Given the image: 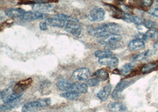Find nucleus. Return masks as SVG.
I'll use <instances>...</instances> for the list:
<instances>
[{
  "instance_id": "nucleus-17",
  "label": "nucleus",
  "mask_w": 158,
  "mask_h": 112,
  "mask_svg": "<svg viewBox=\"0 0 158 112\" xmlns=\"http://www.w3.org/2000/svg\"><path fill=\"white\" fill-rule=\"evenodd\" d=\"M73 84V83L64 78L59 79L57 82L58 89L61 91H71L72 89Z\"/></svg>"
},
{
  "instance_id": "nucleus-20",
  "label": "nucleus",
  "mask_w": 158,
  "mask_h": 112,
  "mask_svg": "<svg viewBox=\"0 0 158 112\" xmlns=\"http://www.w3.org/2000/svg\"><path fill=\"white\" fill-rule=\"evenodd\" d=\"M93 77L98 80L100 82L107 80L109 77L108 72L104 69H100L96 71L93 74Z\"/></svg>"
},
{
  "instance_id": "nucleus-11",
  "label": "nucleus",
  "mask_w": 158,
  "mask_h": 112,
  "mask_svg": "<svg viewBox=\"0 0 158 112\" xmlns=\"http://www.w3.org/2000/svg\"><path fill=\"white\" fill-rule=\"evenodd\" d=\"M98 63L101 65L107 66L110 69H114L118 65L119 60L117 57L111 56L107 58H100L98 60Z\"/></svg>"
},
{
  "instance_id": "nucleus-14",
  "label": "nucleus",
  "mask_w": 158,
  "mask_h": 112,
  "mask_svg": "<svg viewBox=\"0 0 158 112\" xmlns=\"http://www.w3.org/2000/svg\"><path fill=\"white\" fill-rule=\"evenodd\" d=\"M108 110L110 112H129L128 109L122 103L114 102L108 105Z\"/></svg>"
},
{
  "instance_id": "nucleus-2",
  "label": "nucleus",
  "mask_w": 158,
  "mask_h": 112,
  "mask_svg": "<svg viewBox=\"0 0 158 112\" xmlns=\"http://www.w3.org/2000/svg\"><path fill=\"white\" fill-rule=\"evenodd\" d=\"M77 18L64 14H55L53 17L48 18L46 22L49 26L57 28H65L69 22H78Z\"/></svg>"
},
{
  "instance_id": "nucleus-24",
  "label": "nucleus",
  "mask_w": 158,
  "mask_h": 112,
  "mask_svg": "<svg viewBox=\"0 0 158 112\" xmlns=\"http://www.w3.org/2000/svg\"><path fill=\"white\" fill-rule=\"evenodd\" d=\"M18 103L19 102H17V101H14V102H10V103H5L4 105L1 106V107H0L1 112L9 110H11V109L15 108L19 105Z\"/></svg>"
},
{
  "instance_id": "nucleus-4",
  "label": "nucleus",
  "mask_w": 158,
  "mask_h": 112,
  "mask_svg": "<svg viewBox=\"0 0 158 112\" xmlns=\"http://www.w3.org/2000/svg\"><path fill=\"white\" fill-rule=\"evenodd\" d=\"M51 104L50 98H42L38 100L29 102L22 107L23 112H36L43 108L49 106Z\"/></svg>"
},
{
  "instance_id": "nucleus-26",
  "label": "nucleus",
  "mask_w": 158,
  "mask_h": 112,
  "mask_svg": "<svg viewBox=\"0 0 158 112\" xmlns=\"http://www.w3.org/2000/svg\"><path fill=\"white\" fill-rule=\"evenodd\" d=\"M135 66L133 63H128L124 65L120 69V72L122 74H127L135 68Z\"/></svg>"
},
{
  "instance_id": "nucleus-35",
  "label": "nucleus",
  "mask_w": 158,
  "mask_h": 112,
  "mask_svg": "<svg viewBox=\"0 0 158 112\" xmlns=\"http://www.w3.org/2000/svg\"></svg>"
},
{
  "instance_id": "nucleus-21",
  "label": "nucleus",
  "mask_w": 158,
  "mask_h": 112,
  "mask_svg": "<svg viewBox=\"0 0 158 112\" xmlns=\"http://www.w3.org/2000/svg\"><path fill=\"white\" fill-rule=\"evenodd\" d=\"M79 94L73 91H65L60 94V96L69 100H75L79 98Z\"/></svg>"
},
{
  "instance_id": "nucleus-5",
  "label": "nucleus",
  "mask_w": 158,
  "mask_h": 112,
  "mask_svg": "<svg viewBox=\"0 0 158 112\" xmlns=\"http://www.w3.org/2000/svg\"><path fill=\"white\" fill-rule=\"evenodd\" d=\"M106 17V11L101 7H95L93 8L87 18L93 22H101L103 21Z\"/></svg>"
},
{
  "instance_id": "nucleus-10",
  "label": "nucleus",
  "mask_w": 158,
  "mask_h": 112,
  "mask_svg": "<svg viewBox=\"0 0 158 112\" xmlns=\"http://www.w3.org/2000/svg\"><path fill=\"white\" fill-rule=\"evenodd\" d=\"M133 83L132 81L130 80H122L120 81L117 86L113 92L112 98L114 99H119L121 97V93L126 88L129 86L130 84Z\"/></svg>"
},
{
  "instance_id": "nucleus-34",
  "label": "nucleus",
  "mask_w": 158,
  "mask_h": 112,
  "mask_svg": "<svg viewBox=\"0 0 158 112\" xmlns=\"http://www.w3.org/2000/svg\"><path fill=\"white\" fill-rule=\"evenodd\" d=\"M153 49L155 50H158V41L153 45Z\"/></svg>"
},
{
  "instance_id": "nucleus-3",
  "label": "nucleus",
  "mask_w": 158,
  "mask_h": 112,
  "mask_svg": "<svg viewBox=\"0 0 158 112\" xmlns=\"http://www.w3.org/2000/svg\"><path fill=\"white\" fill-rule=\"evenodd\" d=\"M24 90L17 84L13 87H8L1 93V98L4 103L15 101L20 98L24 93Z\"/></svg>"
},
{
  "instance_id": "nucleus-25",
  "label": "nucleus",
  "mask_w": 158,
  "mask_h": 112,
  "mask_svg": "<svg viewBox=\"0 0 158 112\" xmlns=\"http://www.w3.org/2000/svg\"><path fill=\"white\" fill-rule=\"evenodd\" d=\"M144 34L146 40L147 39H157L158 38V31L152 28L148 30Z\"/></svg>"
},
{
  "instance_id": "nucleus-9",
  "label": "nucleus",
  "mask_w": 158,
  "mask_h": 112,
  "mask_svg": "<svg viewBox=\"0 0 158 112\" xmlns=\"http://www.w3.org/2000/svg\"><path fill=\"white\" fill-rule=\"evenodd\" d=\"M22 18L25 21H31L37 20H43V19H48V15L44 13H42L37 11H30L26 14H24Z\"/></svg>"
},
{
  "instance_id": "nucleus-12",
  "label": "nucleus",
  "mask_w": 158,
  "mask_h": 112,
  "mask_svg": "<svg viewBox=\"0 0 158 112\" xmlns=\"http://www.w3.org/2000/svg\"><path fill=\"white\" fill-rule=\"evenodd\" d=\"M32 8L35 11L46 14L48 13L52 12L55 9V7L53 5L49 3L35 4L32 6Z\"/></svg>"
},
{
  "instance_id": "nucleus-1",
  "label": "nucleus",
  "mask_w": 158,
  "mask_h": 112,
  "mask_svg": "<svg viewBox=\"0 0 158 112\" xmlns=\"http://www.w3.org/2000/svg\"><path fill=\"white\" fill-rule=\"evenodd\" d=\"M120 26L114 22H108L91 29L89 33L94 37L100 38L112 34H118L120 31Z\"/></svg>"
},
{
  "instance_id": "nucleus-31",
  "label": "nucleus",
  "mask_w": 158,
  "mask_h": 112,
  "mask_svg": "<svg viewBox=\"0 0 158 112\" xmlns=\"http://www.w3.org/2000/svg\"><path fill=\"white\" fill-rule=\"evenodd\" d=\"M153 0H141V4L144 7H149L152 4Z\"/></svg>"
},
{
  "instance_id": "nucleus-19",
  "label": "nucleus",
  "mask_w": 158,
  "mask_h": 112,
  "mask_svg": "<svg viewBox=\"0 0 158 112\" xmlns=\"http://www.w3.org/2000/svg\"><path fill=\"white\" fill-rule=\"evenodd\" d=\"M88 91V85L82 83H73L71 91H73L78 94H84Z\"/></svg>"
},
{
  "instance_id": "nucleus-23",
  "label": "nucleus",
  "mask_w": 158,
  "mask_h": 112,
  "mask_svg": "<svg viewBox=\"0 0 158 112\" xmlns=\"http://www.w3.org/2000/svg\"><path fill=\"white\" fill-rule=\"evenodd\" d=\"M94 56L97 58H104L113 56V53L110 50H98L94 53Z\"/></svg>"
},
{
  "instance_id": "nucleus-7",
  "label": "nucleus",
  "mask_w": 158,
  "mask_h": 112,
  "mask_svg": "<svg viewBox=\"0 0 158 112\" xmlns=\"http://www.w3.org/2000/svg\"><path fill=\"white\" fill-rule=\"evenodd\" d=\"M91 74L90 70L86 68H79L75 70L72 74V78L78 82L87 80Z\"/></svg>"
},
{
  "instance_id": "nucleus-22",
  "label": "nucleus",
  "mask_w": 158,
  "mask_h": 112,
  "mask_svg": "<svg viewBox=\"0 0 158 112\" xmlns=\"http://www.w3.org/2000/svg\"><path fill=\"white\" fill-rule=\"evenodd\" d=\"M152 55V51L151 50H147L143 53H141L136 56L133 57V60L135 62H140L144 59H146Z\"/></svg>"
},
{
  "instance_id": "nucleus-13",
  "label": "nucleus",
  "mask_w": 158,
  "mask_h": 112,
  "mask_svg": "<svg viewBox=\"0 0 158 112\" xmlns=\"http://www.w3.org/2000/svg\"><path fill=\"white\" fill-rule=\"evenodd\" d=\"M26 11L20 8H8L5 11L6 15L11 18H17L23 17L26 14Z\"/></svg>"
},
{
  "instance_id": "nucleus-16",
  "label": "nucleus",
  "mask_w": 158,
  "mask_h": 112,
  "mask_svg": "<svg viewBox=\"0 0 158 112\" xmlns=\"http://www.w3.org/2000/svg\"><path fill=\"white\" fill-rule=\"evenodd\" d=\"M121 17L125 21L134 23L138 26H140V25H142L143 24V20L138 16L126 14V13H122Z\"/></svg>"
},
{
  "instance_id": "nucleus-18",
  "label": "nucleus",
  "mask_w": 158,
  "mask_h": 112,
  "mask_svg": "<svg viewBox=\"0 0 158 112\" xmlns=\"http://www.w3.org/2000/svg\"><path fill=\"white\" fill-rule=\"evenodd\" d=\"M144 47H145V43L144 42V41L137 38L131 40V42H130L128 44L129 49L130 50L132 51L140 50L143 49Z\"/></svg>"
},
{
  "instance_id": "nucleus-30",
  "label": "nucleus",
  "mask_w": 158,
  "mask_h": 112,
  "mask_svg": "<svg viewBox=\"0 0 158 112\" xmlns=\"http://www.w3.org/2000/svg\"><path fill=\"white\" fill-rule=\"evenodd\" d=\"M149 14H150L152 16L158 17V7H155L151 10L149 11Z\"/></svg>"
},
{
  "instance_id": "nucleus-29",
  "label": "nucleus",
  "mask_w": 158,
  "mask_h": 112,
  "mask_svg": "<svg viewBox=\"0 0 158 112\" xmlns=\"http://www.w3.org/2000/svg\"><path fill=\"white\" fill-rule=\"evenodd\" d=\"M144 26L145 27L148 28H153L155 27L156 24L154 22L151 21V20H144L143 24Z\"/></svg>"
},
{
  "instance_id": "nucleus-32",
  "label": "nucleus",
  "mask_w": 158,
  "mask_h": 112,
  "mask_svg": "<svg viewBox=\"0 0 158 112\" xmlns=\"http://www.w3.org/2000/svg\"><path fill=\"white\" fill-rule=\"evenodd\" d=\"M29 1L34 2L35 4H44V3H49L52 0H29Z\"/></svg>"
},
{
  "instance_id": "nucleus-33",
  "label": "nucleus",
  "mask_w": 158,
  "mask_h": 112,
  "mask_svg": "<svg viewBox=\"0 0 158 112\" xmlns=\"http://www.w3.org/2000/svg\"><path fill=\"white\" fill-rule=\"evenodd\" d=\"M48 24L46 22V21H44V22H40L39 24V27L40 29L42 31H46L48 30Z\"/></svg>"
},
{
  "instance_id": "nucleus-15",
  "label": "nucleus",
  "mask_w": 158,
  "mask_h": 112,
  "mask_svg": "<svg viewBox=\"0 0 158 112\" xmlns=\"http://www.w3.org/2000/svg\"><path fill=\"white\" fill-rule=\"evenodd\" d=\"M111 89L112 87L111 84H108L106 85L97 93V98L102 102L106 101L111 93Z\"/></svg>"
},
{
  "instance_id": "nucleus-28",
  "label": "nucleus",
  "mask_w": 158,
  "mask_h": 112,
  "mask_svg": "<svg viewBox=\"0 0 158 112\" xmlns=\"http://www.w3.org/2000/svg\"><path fill=\"white\" fill-rule=\"evenodd\" d=\"M100 81L98 80H97V78H90V79H88L87 81H86V84L89 86H91V87H94V86H98L99 83H100Z\"/></svg>"
},
{
  "instance_id": "nucleus-27",
  "label": "nucleus",
  "mask_w": 158,
  "mask_h": 112,
  "mask_svg": "<svg viewBox=\"0 0 158 112\" xmlns=\"http://www.w3.org/2000/svg\"><path fill=\"white\" fill-rule=\"evenodd\" d=\"M157 66V64L155 63H150L148 64H146L144 65L142 67L141 71L143 73H146L149 71H151L152 70H153Z\"/></svg>"
},
{
  "instance_id": "nucleus-6",
  "label": "nucleus",
  "mask_w": 158,
  "mask_h": 112,
  "mask_svg": "<svg viewBox=\"0 0 158 112\" xmlns=\"http://www.w3.org/2000/svg\"><path fill=\"white\" fill-rule=\"evenodd\" d=\"M122 39V35L118 34H112L107 35L105 37L98 38V42L102 45L106 46H111L115 45L118 42H120Z\"/></svg>"
},
{
  "instance_id": "nucleus-8",
  "label": "nucleus",
  "mask_w": 158,
  "mask_h": 112,
  "mask_svg": "<svg viewBox=\"0 0 158 112\" xmlns=\"http://www.w3.org/2000/svg\"><path fill=\"white\" fill-rule=\"evenodd\" d=\"M65 30L72 35L79 37L82 34V28L77 22H69L65 27Z\"/></svg>"
}]
</instances>
